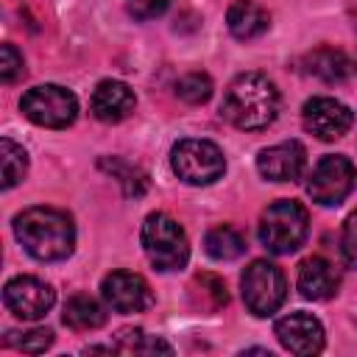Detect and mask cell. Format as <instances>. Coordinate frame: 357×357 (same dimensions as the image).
Returning a JSON list of instances; mask_svg holds the SVG:
<instances>
[{"label": "cell", "instance_id": "cell-1", "mask_svg": "<svg viewBox=\"0 0 357 357\" xmlns=\"http://www.w3.org/2000/svg\"><path fill=\"white\" fill-rule=\"evenodd\" d=\"M20 245L39 262L67 259L75 248V229L67 212L53 206H31L14 218Z\"/></svg>", "mask_w": 357, "mask_h": 357}, {"label": "cell", "instance_id": "cell-2", "mask_svg": "<svg viewBox=\"0 0 357 357\" xmlns=\"http://www.w3.org/2000/svg\"><path fill=\"white\" fill-rule=\"evenodd\" d=\"M276 112H279V92L273 81L262 73H243L223 92L220 117L240 131L268 128L276 120Z\"/></svg>", "mask_w": 357, "mask_h": 357}, {"label": "cell", "instance_id": "cell-3", "mask_svg": "<svg viewBox=\"0 0 357 357\" xmlns=\"http://www.w3.org/2000/svg\"><path fill=\"white\" fill-rule=\"evenodd\" d=\"M310 231L307 209L298 201H273L259 218V243L273 254L296 251Z\"/></svg>", "mask_w": 357, "mask_h": 357}, {"label": "cell", "instance_id": "cell-4", "mask_svg": "<svg viewBox=\"0 0 357 357\" xmlns=\"http://www.w3.org/2000/svg\"><path fill=\"white\" fill-rule=\"evenodd\" d=\"M142 248L156 271H178L187 265L190 243L184 229L165 212H151L142 223Z\"/></svg>", "mask_w": 357, "mask_h": 357}, {"label": "cell", "instance_id": "cell-5", "mask_svg": "<svg viewBox=\"0 0 357 357\" xmlns=\"http://www.w3.org/2000/svg\"><path fill=\"white\" fill-rule=\"evenodd\" d=\"M240 284H243V301H245L248 312H254L259 318L273 315L284 304V296H287L284 273L268 259H254L243 271Z\"/></svg>", "mask_w": 357, "mask_h": 357}, {"label": "cell", "instance_id": "cell-6", "mask_svg": "<svg viewBox=\"0 0 357 357\" xmlns=\"http://www.w3.org/2000/svg\"><path fill=\"white\" fill-rule=\"evenodd\" d=\"M20 109L36 126L67 128L78 114V100L70 89H64L59 84H42V86L28 89L20 98Z\"/></svg>", "mask_w": 357, "mask_h": 357}, {"label": "cell", "instance_id": "cell-7", "mask_svg": "<svg viewBox=\"0 0 357 357\" xmlns=\"http://www.w3.org/2000/svg\"><path fill=\"white\" fill-rule=\"evenodd\" d=\"M170 165H173V173L187 184H212L226 170V159L220 148L209 139L176 142L170 153Z\"/></svg>", "mask_w": 357, "mask_h": 357}, {"label": "cell", "instance_id": "cell-8", "mask_svg": "<svg viewBox=\"0 0 357 357\" xmlns=\"http://www.w3.org/2000/svg\"><path fill=\"white\" fill-rule=\"evenodd\" d=\"M354 178L357 170L346 156H324L307 181V192L321 206H337L354 190Z\"/></svg>", "mask_w": 357, "mask_h": 357}, {"label": "cell", "instance_id": "cell-9", "mask_svg": "<svg viewBox=\"0 0 357 357\" xmlns=\"http://www.w3.org/2000/svg\"><path fill=\"white\" fill-rule=\"evenodd\" d=\"M3 301L11 315L22 321H36L53 307L56 293L50 284H45L36 276H14L3 290Z\"/></svg>", "mask_w": 357, "mask_h": 357}, {"label": "cell", "instance_id": "cell-10", "mask_svg": "<svg viewBox=\"0 0 357 357\" xmlns=\"http://www.w3.org/2000/svg\"><path fill=\"white\" fill-rule=\"evenodd\" d=\"M301 120L310 134H315L324 142H332V139H340L351 128L354 114L349 106H343L335 98H310L301 109Z\"/></svg>", "mask_w": 357, "mask_h": 357}, {"label": "cell", "instance_id": "cell-11", "mask_svg": "<svg viewBox=\"0 0 357 357\" xmlns=\"http://www.w3.org/2000/svg\"><path fill=\"white\" fill-rule=\"evenodd\" d=\"M100 293L106 298V304L120 312V315H131V312H142L153 304V293L151 284L139 276V273H128V271H114L103 279Z\"/></svg>", "mask_w": 357, "mask_h": 357}, {"label": "cell", "instance_id": "cell-12", "mask_svg": "<svg viewBox=\"0 0 357 357\" xmlns=\"http://www.w3.org/2000/svg\"><path fill=\"white\" fill-rule=\"evenodd\" d=\"M273 332H276V340L293 354L307 357V354H318L324 349V326L318 318H312L307 312H293V315L279 318Z\"/></svg>", "mask_w": 357, "mask_h": 357}, {"label": "cell", "instance_id": "cell-13", "mask_svg": "<svg viewBox=\"0 0 357 357\" xmlns=\"http://www.w3.org/2000/svg\"><path fill=\"white\" fill-rule=\"evenodd\" d=\"M304 165H307V151L296 139L262 148L257 156V170L268 181H296L304 173Z\"/></svg>", "mask_w": 357, "mask_h": 357}, {"label": "cell", "instance_id": "cell-14", "mask_svg": "<svg viewBox=\"0 0 357 357\" xmlns=\"http://www.w3.org/2000/svg\"><path fill=\"white\" fill-rule=\"evenodd\" d=\"M340 273L324 257H310L298 265V293L310 301H324L337 293Z\"/></svg>", "mask_w": 357, "mask_h": 357}, {"label": "cell", "instance_id": "cell-15", "mask_svg": "<svg viewBox=\"0 0 357 357\" xmlns=\"http://www.w3.org/2000/svg\"><path fill=\"white\" fill-rule=\"evenodd\" d=\"M301 67L307 75L324 81V84H343L357 73V64L335 47H315L301 59Z\"/></svg>", "mask_w": 357, "mask_h": 357}, {"label": "cell", "instance_id": "cell-16", "mask_svg": "<svg viewBox=\"0 0 357 357\" xmlns=\"http://www.w3.org/2000/svg\"><path fill=\"white\" fill-rule=\"evenodd\" d=\"M89 109L103 123H120L134 112V92L123 81H100L92 92Z\"/></svg>", "mask_w": 357, "mask_h": 357}, {"label": "cell", "instance_id": "cell-17", "mask_svg": "<svg viewBox=\"0 0 357 357\" xmlns=\"http://www.w3.org/2000/svg\"><path fill=\"white\" fill-rule=\"evenodd\" d=\"M226 25H229V31H231L234 39H243L245 42V39L262 36L268 31V25H271V17L254 0H234L229 6V11H226Z\"/></svg>", "mask_w": 357, "mask_h": 357}, {"label": "cell", "instance_id": "cell-18", "mask_svg": "<svg viewBox=\"0 0 357 357\" xmlns=\"http://www.w3.org/2000/svg\"><path fill=\"white\" fill-rule=\"evenodd\" d=\"M61 318L75 332H92V329H100L106 324V310L98 298H92L86 293H75L67 298Z\"/></svg>", "mask_w": 357, "mask_h": 357}, {"label": "cell", "instance_id": "cell-19", "mask_svg": "<svg viewBox=\"0 0 357 357\" xmlns=\"http://www.w3.org/2000/svg\"><path fill=\"white\" fill-rule=\"evenodd\" d=\"M190 304L198 312H218L229 304L226 282L215 273H195L190 282Z\"/></svg>", "mask_w": 357, "mask_h": 357}, {"label": "cell", "instance_id": "cell-20", "mask_svg": "<svg viewBox=\"0 0 357 357\" xmlns=\"http://www.w3.org/2000/svg\"><path fill=\"white\" fill-rule=\"evenodd\" d=\"M204 248H206V254L212 259L229 262V259H237L245 251V237L234 226H215V229L206 231Z\"/></svg>", "mask_w": 357, "mask_h": 357}, {"label": "cell", "instance_id": "cell-21", "mask_svg": "<svg viewBox=\"0 0 357 357\" xmlns=\"http://www.w3.org/2000/svg\"><path fill=\"white\" fill-rule=\"evenodd\" d=\"M98 165H100V170H106L112 178L120 181L123 195H128V198H139V195H145V190H148V176H145L139 167H134L131 162L117 159V156H103Z\"/></svg>", "mask_w": 357, "mask_h": 357}, {"label": "cell", "instance_id": "cell-22", "mask_svg": "<svg viewBox=\"0 0 357 357\" xmlns=\"http://www.w3.org/2000/svg\"><path fill=\"white\" fill-rule=\"evenodd\" d=\"M112 351H120V354H173V346L165 343L162 337L156 335H148L142 329H120L114 335V346Z\"/></svg>", "mask_w": 357, "mask_h": 357}, {"label": "cell", "instance_id": "cell-23", "mask_svg": "<svg viewBox=\"0 0 357 357\" xmlns=\"http://www.w3.org/2000/svg\"><path fill=\"white\" fill-rule=\"evenodd\" d=\"M0 162H3V187L11 190L14 184H20L28 173V153L22 145H17L14 139L3 137L0 139Z\"/></svg>", "mask_w": 357, "mask_h": 357}, {"label": "cell", "instance_id": "cell-24", "mask_svg": "<svg viewBox=\"0 0 357 357\" xmlns=\"http://www.w3.org/2000/svg\"><path fill=\"white\" fill-rule=\"evenodd\" d=\"M176 95L184 103H206L212 98V78L206 73H187L176 81Z\"/></svg>", "mask_w": 357, "mask_h": 357}, {"label": "cell", "instance_id": "cell-25", "mask_svg": "<svg viewBox=\"0 0 357 357\" xmlns=\"http://www.w3.org/2000/svg\"><path fill=\"white\" fill-rule=\"evenodd\" d=\"M53 343V332L50 329H28V332H6V346L25 351V354H42L47 346Z\"/></svg>", "mask_w": 357, "mask_h": 357}, {"label": "cell", "instance_id": "cell-26", "mask_svg": "<svg viewBox=\"0 0 357 357\" xmlns=\"http://www.w3.org/2000/svg\"><path fill=\"white\" fill-rule=\"evenodd\" d=\"M25 75V61L20 56V50L14 45H3L0 47V81L3 84H14Z\"/></svg>", "mask_w": 357, "mask_h": 357}, {"label": "cell", "instance_id": "cell-27", "mask_svg": "<svg viewBox=\"0 0 357 357\" xmlns=\"http://www.w3.org/2000/svg\"><path fill=\"white\" fill-rule=\"evenodd\" d=\"M126 6L137 20H153L170 6V0H126Z\"/></svg>", "mask_w": 357, "mask_h": 357}, {"label": "cell", "instance_id": "cell-28", "mask_svg": "<svg viewBox=\"0 0 357 357\" xmlns=\"http://www.w3.org/2000/svg\"><path fill=\"white\" fill-rule=\"evenodd\" d=\"M343 257L351 268H357V212H351L343 226Z\"/></svg>", "mask_w": 357, "mask_h": 357}]
</instances>
